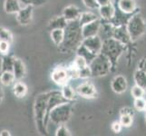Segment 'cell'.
<instances>
[{
  "label": "cell",
  "mask_w": 146,
  "mask_h": 136,
  "mask_svg": "<svg viewBox=\"0 0 146 136\" xmlns=\"http://www.w3.org/2000/svg\"><path fill=\"white\" fill-rule=\"evenodd\" d=\"M82 26L79 20L70 21L64 28V37L62 44L58 46V51L63 54H70L76 51L79 45L83 43Z\"/></svg>",
  "instance_id": "6da1fadb"
},
{
  "label": "cell",
  "mask_w": 146,
  "mask_h": 136,
  "mask_svg": "<svg viewBox=\"0 0 146 136\" xmlns=\"http://www.w3.org/2000/svg\"><path fill=\"white\" fill-rule=\"evenodd\" d=\"M49 92L41 93L36 95L34 102V118L38 132L43 135H47L48 131L46 126V118L47 112V101Z\"/></svg>",
  "instance_id": "7a4b0ae2"
},
{
  "label": "cell",
  "mask_w": 146,
  "mask_h": 136,
  "mask_svg": "<svg viewBox=\"0 0 146 136\" xmlns=\"http://www.w3.org/2000/svg\"><path fill=\"white\" fill-rule=\"evenodd\" d=\"M127 48L128 46L123 44L122 43H120L113 37L104 39L101 53L104 54L110 60L111 64H112V72L116 70L119 58L126 51Z\"/></svg>",
  "instance_id": "3957f363"
},
{
  "label": "cell",
  "mask_w": 146,
  "mask_h": 136,
  "mask_svg": "<svg viewBox=\"0 0 146 136\" xmlns=\"http://www.w3.org/2000/svg\"><path fill=\"white\" fill-rule=\"evenodd\" d=\"M73 113V102L64 103L54 107L49 114V122L54 124H65L71 118Z\"/></svg>",
  "instance_id": "277c9868"
},
{
  "label": "cell",
  "mask_w": 146,
  "mask_h": 136,
  "mask_svg": "<svg viewBox=\"0 0 146 136\" xmlns=\"http://www.w3.org/2000/svg\"><path fill=\"white\" fill-rule=\"evenodd\" d=\"M93 77H101L112 72V64L110 60L102 53L98 54L93 61L89 64Z\"/></svg>",
  "instance_id": "5b68a950"
},
{
  "label": "cell",
  "mask_w": 146,
  "mask_h": 136,
  "mask_svg": "<svg viewBox=\"0 0 146 136\" xmlns=\"http://www.w3.org/2000/svg\"><path fill=\"white\" fill-rule=\"evenodd\" d=\"M126 27L133 42L136 41L146 33V22L140 15V12L135 13L131 17Z\"/></svg>",
  "instance_id": "8992f818"
},
{
  "label": "cell",
  "mask_w": 146,
  "mask_h": 136,
  "mask_svg": "<svg viewBox=\"0 0 146 136\" xmlns=\"http://www.w3.org/2000/svg\"><path fill=\"white\" fill-rule=\"evenodd\" d=\"M113 4H114V7H115L114 15L112 18H111L110 20H108V22L110 24H112L114 27H121V26H127L129 20L131 19V17H132L135 13L126 14V13L123 12L122 10L118 7L116 2H113Z\"/></svg>",
  "instance_id": "52a82bcc"
},
{
  "label": "cell",
  "mask_w": 146,
  "mask_h": 136,
  "mask_svg": "<svg viewBox=\"0 0 146 136\" xmlns=\"http://www.w3.org/2000/svg\"><path fill=\"white\" fill-rule=\"evenodd\" d=\"M51 79L55 84H57L61 87L67 84L70 81L67 67L62 66V65L56 66L51 73Z\"/></svg>",
  "instance_id": "ba28073f"
},
{
  "label": "cell",
  "mask_w": 146,
  "mask_h": 136,
  "mask_svg": "<svg viewBox=\"0 0 146 136\" xmlns=\"http://www.w3.org/2000/svg\"><path fill=\"white\" fill-rule=\"evenodd\" d=\"M112 37L114 38L115 40H117V41H119L120 43H122L123 44L126 45V46H128V48H131L133 40L131 38V36H130L126 26L113 27Z\"/></svg>",
  "instance_id": "9c48e42d"
},
{
  "label": "cell",
  "mask_w": 146,
  "mask_h": 136,
  "mask_svg": "<svg viewBox=\"0 0 146 136\" xmlns=\"http://www.w3.org/2000/svg\"><path fill=\"white\" fill-rule=\"evenodd\" d=\"M75 91H76V94L79 96L83 98L93 99L97 96V90L95 88L94 84L88 81L78 84L75 88Z\"/></svg>",
  "instance_id": "30bf717a"
},
{
  "label": "cell",
  "mask_w": 146,
  "mask_h": 136,
  "mask_svg": "<svg viewBox=\"0 0 146 136\" xmlns=\"http://www.w3.org/2000/svg\"><path fill=\"white\" fill-rule=\"evenodd\" d=\"M33 12L34 6L27 5V6L23 7L16 15L17 23L20 26H28V25H30L33 21Z\"/></svg>",
  "instance_id": "8fae6325"
},
{
  "label": "cell",
  "mask_w": 146,
  "mask_h": 136,
  "mask_svg": "<svg viewBox=\"0 0 146 136\" xmlns=\"http://www.w3.org/2000/svg\"><path fill=\"white\" fill-rule=\"evenodd\" d=\"M101 28H102V23H101L100 18L89 24L84 25V26H82V34L84 39L98 36Z\"/></svg>",
  "instance_id": "7c38bea8"
},
{
  "label": "cell",
  "mask_w": 146,
  "mask_h": 136,
  "mask_svg": "<svg viewBox=\"0 0 146 136\" xmlns=\"http://www.w3.org/2000/svg\"><path fill=\"white\" fill-rule=\"evenodd\" d=\"M103 41H104V39L101 38L98 34V36H95L84 38L83 40L82 44L85 47H87L91 52H93L95 54H98L101 53V50H102Z\"/></svg>",
  "instance_id": "4fadbf2b"
},
{
  "label": "cell",
  "mask_w": 146,
  "mask_h": 136,
  "mask_svg": "<svg viewBox=\"0 0 146 136\" xmlns=\"http://www.w3.org/2000/svg\"><path fill=\"white\" fill-rule=\"evenodd\" d=\"M111 88L115 94H122L126 92L128 88V82L123 75H116L111 82Z\"/></svg>",
  "instance_id": "5bb4252c"
},
{
  "label": "cell",
  "mask_w": 146,
  "mask_h": 136,
  "mask_svg": "<svg viewBox=\"0 0 146 136\" xmlns=\"http://www.w3.org/2000/svg\"><path fill=\"white\" fill-rule=\"evenodd\" d=\"M118 7L126 14H133L140 12L135 0H118L116 2Z\"/></svg>",
  "instance_id": "9a60e30c"
},
{
  "label": "cell",
  "mask_w": 146,
  "mask_h": 136,
  "mask_svg": "<svg viewBox=\"0 0 146 136\" xmlns=\"http://www.w3.org/2000/svg\"><path fill=\"white\" fill-rule=\"evenodd\" d=\"M13 73L15 74V76H16L17 81L23 80L27 76V67L22 59L16 57L14 63V67H13Z\"/></svg>",
  "instance_id": "2e32d148"
},
{
  "label": "cell",
  "mask_w": 146,
  "mask_h": 136,
  "mask_svg": "<svg viewBox=\"0 0 146 136\" xmlns=\"http://www.w3.org/2000/svg\"><path fill=\"white\" fill-rule=\"evenodd\" d=\"M82 12L80 11V9L74 6V5H70L66 7H64L63 10V17L66 19L67 22L70 21H75V20H79L80 16H81Z\"/></svg>",
  "instance_id": "e0dca14e"
},
{
  "label": "cell",
  "mask_w": 146,
  "mask_h": 136,
  "mask_svg": "<svg viewBox=\"0 0 146 136\" xmlns=\"http://www.w3.org/2000/svg\"><path fill=\"white\" fill-rule=\"evenodd\" d=\"M22 7L23 6L20 0H5L4 1V10L7 14L17 15Z\"/></svg>",
  "instance_id": "ac0fdd59"
},
{
  "label": "cell",
  "mask_w": 146,
  "mask_h": 136,
  "mask_svg": "<svg viewBox=\"0 0 146 136\" xmlns=\"http://www.w3.org/2000/svg\"><path fill=\"white\" fill-rule=\"evenodd\" d=\"M12 91L15 96L17 98L21 99L27 96V94L28 93V87L26 84L22 82V80H20V81H17L13 84Z\"/></svg>",
  "instance_id": "d6986e66"
},
{
  "label": "cell",
  "mask_w": 146,
  "mask_h": 136,
  "mask_svg": "<svg viewBox=\"0 0 146 136\" xmlns=\"http://www.w3.org/2000/svg\"><path fill=\"white\" fill-rule=\"evenodd\" d=\"M99 15L101 19L104 20H110L113 17L114 11H115V7H114V4L113 1V3H110L108 5H105V6H101L99 8Z\"/></svg>",
  "instance_id": "ffe728a7"
},
{
  "label": "cell",
  "mask_w": 146,
  "mask_h": 136,
  "mask_svg": "<svg viewBox=\"0 0 146 136\" xmlns=\"http://www.w3.org/2000/svg\"><path fill=\"white\" fill-rule=\"evenodd\" d=\"M15 59H16V56H14L13 54L9 53L7 54H3L1 58V72H5V71L13 72Z\"/></svg>",
  "instance_id": "44dd1931"
},
{
  "label": "cell",
  "mask_w": 146,
  "mask_h": 136,
  "mask_svg": "<svg viewBox=\"0 0 146 136\" xmlns=\"http://www.w3.org/2000/svg\"><path fill=\"white\" fill-rule=\"evenodd\" d=\"M67 21L65 19L63 15L62 16H59V17H55L54 18H52L51 20L49 21L48 23V29L51 31L53 29H64L67 26Z\"/></svg>",
  "instance_id": "7402d4cb"
},
{
  "label": "cell",
  "mask_w": 146,
  "mask_h": 136,
  "mask_svg": "<svg viewBox=\"0 0 146 136\" xmlns=\"http://www.w3.org/2000/svg\"><path fill=\"white\" fill-rule=\"evenodd\" d=\"M17 79L13 72L5 71L0 74V84L5 87H9L16 83Z\"/></svg>",
  "instance_id": "603a6c76"
},
{
  "label": "cell",
  "mask_w": 146,
  "mask_h": 136,
  "mask_svg": "<svg viewBox=\"0 0 146 136\" xmlns=\"http://www.w3.org/2000/svg\"><path fill=\"white\" fill-rule=\"evenodd\" d=\"M75 53H76V55H80V56L84 57L87 61L88 64L91 63L93 60L95 58V56L97 55V54H95L93 52L90 51V50L87 47H85L83 44H81L79 45V47L76 49Z\"/></svg>",
  "instance_id": "cb8c5ba5"
},
{
  "label": "cell",
  "mask_w": 146,
  "mask_h": 136,
  "mask_svg": "<svg viewBox=\"0 0 146 136\" xmlns=\"http://www.w3.org/2000/svg\"><path fill=\"white\" fill-rule=\"evenodd\" d=\"M61 94L63 95V97L67 101V102H74L76 99V91L73 89L71 85H69L68 84L62 86L61 89Z\"/></svg>",
  "instance_id": "d4e9b609"
},
{
  "label": "cell",
  "mask_w": 146,
  "mask_h": 136,
  "mask_svg": "<svg viewBox=\"0 0 146 136\" xmlns=\"http://www.w3.org/2000/svg\"><path fill=\"white\" fill-rule=\"evenodd\" d=\"M50 37H51L52 42L58 47L64 41V29H53L50 33Z\"/></svg>",
  "instance_id": "484cf974"
},
{
  "label": "cell",
  "mask_w": 146,
  "mask_h": 136,
  "mask_svg": "<svg viewBox=\"0 0 146 136\" xmlns=\"http://www.w3.org/2000/svg\"><path fill=\"white\" fill-rule=\"evenodd\" d=\"M98 18L99 17L97 15L93 12H90V11L82 12L81 16H80V18H79V23L81 26H84L85 24H89L93 21H95V20Z\"/></svg>",
  "instance_id": "4316f807"
},
{
  "label": "cell",
  "mask_w": 146,
  "mask_h": 136,
  "mask_svg": "<svg viewBox=\"0 0 146 136\" xmlns=\"http://www.w3.org/2000/svg\"><path fill=\"white\" fill-rule=\"evenodd\" d=\"M134 81L135 84L142 86L146 91V72L143 70H138L134 73Z\"/></svg>",
  "instance_id": "83f0119b"
},
{
  "label": "cell",
  "mask_w": 146,
  "mask_h": 136,
  "mask_svg": "<svg viewBox=\"0 0 146 136\" xmlns=\"http://www.w3.org/2000/svg\"><path fill=\"white\" fill-rule=\"evenodd\" d=\"M13 40H14V36L12 32L6 27H0V41H6L12 44Z\"/></svg>",
  "instance_id": "f1b7e54d"
},
{
  "label": "cell",
  "mask_w": 146,
  "mask_h": 136,
  "mask_svg": "<svg viewBox=\"0 0 146 136\" xmlns=\"http://www.w3.org/2000/svg\"><path fill=\"white\" fill-rule=\"evenodd\" d=\"M146 91L140 85L135 84L133 86L131 89V94L134 99H138V98H143L144 94H145Z\"/></svg>",
  "instance_id": "f546056e"
},
{
  "label": "cell",
  "mask_w": 146,
  "mask_h": 136,
  "mask_svg": "<svg viewBox=\"0 0 146 136\" xmlns=\"http://www.w3.org/2000/svg\"><path fill=\"white\" fill-rule=\"evenodd\" d=\"M67 72H68V74H69V77H70V80H75V79H78L80 78V69L77 68L75 65L72 63L71 64L67 66Z\"/></svg>",
  "instance_id": "4dcf8cb0"
},
{
  "label": "cell",
  "mask_w": 146,
  "mask_h": 136,
  "mask_svg": "<svg viewBox=\"0 0 146 136\" xmlns=\"http://www.w3.org/2000/svg\"><path fill=\"white\" fill-rule=\"evenodd\" d=\"M120 123H122L123 127L129 128L132 126L133 122V115H128V114H123L120 115Z\"/></svg>",
  "instance_id": "1f68e13d"
},
{
  "label": "cell",
  "mask_w": 146,
  "mask_h": 136,
  "mask_svg": "<svg viewBox=\"0 0 146 136\" xmlns=\"http://www.w3.org/2000/svg\"><path fill=\"white\" fill-rule=\"evenodd\" d=\"M73 64H74L77 68H79V69H82V68H84V67H85V66H87V65L89 64L87 63L86 60H85L84 57L80 56V55H76V57L74 58Z\"/></svg>",
  "instance_id": "d6a6232c"
},
{
  "label": "cell",
  "mask_w": 146,
  "mask_h": 136,
  "mask_svg": "<svg viewBox=\"0 0 146 136\" xmlns=\"http://www.w3.org/2000/svg\"><path fill=\"white\" fill-rule=\"evenodd\" d=\"M145 104H146V101L143 98L134 99L133 106H134V109L138 111V112H143L145 108Z\"/></svg>",
  "instance_id": "836d02e7"
},
{
  "label": "cell",
  "mask_w": 146,
  "mask_h": 136,
  "mask_svg": "<svg viewBox=\"0 0 146 136\" xmlns=\"http://www.w3.org/2000/svg\"><path fill=\"white\" fill-rule=\"evenodd\" d=\"M71 133L65 126V124L58 125V128L55 131V136H70Z\"/></svg>",
  "instance_id": "e575fe53"
},
{
  "label": "cell",
  "mask_w": 146,
  "mask_h": 136,
  "mask_svg": "<svg viewBox=\"0 0 146 136\" xmlns=\"http://www.w3.org/2000/svg\"><path fill=\"white\" fill-rule=\"evenodd\" d=\"M80 78L81 79H89L90 77H93L92 76V71H91V68H90L89 64L87 65V66H85L82 69H80Z\"/></svg>",
  "instance_id": "d590c367"
},
{
  "label": "cell",
  "mask_w": 146,
  "mask_h": 136,
  "mask_svg": "<svg viewBox=\"0 0 146 136\" xmlns=\"http://www.w3.org/2000/svg\"><path fill=\"white\" fill-rule=\"evenodd\" d=\"M83 3L87 8L94 10V9H98L100 6L98 5L96 0H83Z\"/></svg>",
  "instance_id": "8d00e7d4"
},
{
  "label": "cell",
  "mask_w": 146,
  "mask_h": 136,
  "mask_svg": "<svg viewBox=\"0 0 146 136\" xmlns=\"http://www.w3.org/2000/svg\"><path fill=\"white\" fill-rule=\"evenodd\" d=\"M10 45H11V44L8 43V42L0 41V54H1L2 55L8 54L9 49H10Z\"/></svg>",
  "instance_id": "74e56055"
},
{
  "label": "cell",
  "mask_w": 146,
  "mask_h": 136,
  "mask_svg": "<svg viewBox=\"0 0 146 136\" xmlns=\"http://www.w3.org/2000/svg\"><path fill=\"white\" fill-rule=\"evenodd\" d=\"M22 4H24L25 6L27 5H31V6H40L46 3V0H20Z\"/></svg>",
  "instance_id": "f35d334b"
},
{
  "label": "cell",
  "mask_w": 146,
  "mask_h": 136,
  "mask_svg": "<svg viewBox=\"0 0 146 136\" xmlns=\"http://www.w3.org/2000/svg\"><path fill=\"white\" fill-rule=\"evenodd\" d=\"M111 128H112V131L113 133H121V131H122V129H123V125L120 123V121H115V122H113L112 123Z\"/></svg>",
  "instance_id": "ab89813d"
},
{
  "label": "cell",
  "mask_w": 146,
  "mask_h": 136,
  "mask_svg": "<svg viewBox=\"0 0 146 136\" xmlns=\"http://www.w3.org/2000/svg\"><path fill=\"white\" fill-rule=\"evenodd\" d=\"M123 114H128V115H134V111L133 109L130 108V107H123L120 110V115Z\"/></svg>",
  "instance_id": "60d3db41"
},
{
  "label": "cell",
  "mask_w": 146,
  "mask_h": 136,
  "mask_svg": "<svg viewBox=\"0 0 146 136\" xmlns=\"http://www.w3.org/2000/svg\"><path fill=\"white\" fill-rule=\"evenodd\" d=\"M139 69L143 70L146 72V58H143L140 61L139 63Z\"/></svg>",
  "instance_id": "b9f144b4"
},
{
  "label": "cell",
  "mask_w": 146,
  "mask_h": 136,
  "mask_svg": "<svg viewBox=\"0 0 146 136\" xmlns=\"http://www.w3.org/2000/svg\"><path fill=\"white\" fill-rule=\"evenodd\" d=\"M98 5L101 7V6H105V5H108L110 3H113V0H96Z\"/></svg>",
  "instance_id": "7bdbcfd3"
},
{
  "label": "cell",
  "mask_w": 146,
  "mask_h": 136,
  "mask_svg": "<svg viewBox=\"0 0 146 136\" xmlns=\"http://www.w3.org/2000/svg\"><path fill=\"white\" fill-rule=\"evenodd\" d=\"M5 96V93H4V89H3V85L0 84V103L3 102Z\"/></svg>",
  "instance_id": "ee69618b"
},
{
  "label": "cell",
  "mask_w": 146,
  "mask_h": 136,
  "mask_svg": "<svg viewBox=\"0 0 146 136\" xmlns=\"http://www.w3.org/2000/svg\"><path fill=\"white\" fill-rule=\"evenodd\" d=\"M0 136H11V133L8 130H2L0 131Z\"/></svg>",
  "instance_id": "f6af8a7d"
},
{
  "label": "cell",
  "mask_w": 146,
  "mask_h": 136,
  "mask_svg": "<svg viewBox=\"0 0 146 136\" xmlns=\"http://www.w3.org/2000/svg\"><path fill=\"white\" fill-rule=\"evenodd\" d=\"M144 112H145V113H146V104H145V108H144Z\"/></svg>",
  "instance_id": "bcb514c9"
},
{
  "label": "cell",
  "mask_w": 146,
  "mask_h": 136,
  "mask_svg": "<svg viewBox=\"0 0 146 136\" xmlns=\"http://www.w3.org/2000/svg\"><path fill=\"white\" fill-rule=\"evenodd\" d=\"M145 123H146V115H145Z\"/></svg>",
  "instance_id": "7dc6e473"
}]
</instances>
